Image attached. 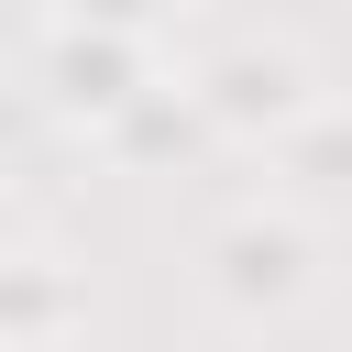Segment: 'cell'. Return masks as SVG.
<instances>
[{
	"mask_svg": "<svg viewBox=\"0 0 352 352\" xmlns=\"http://www.w3.org/2000/svg\"><path fill=\"white\" fill-rule=\"evenodd\" d=\"M187 88V110H198V132H220V143H286L308 110H319V66L297 55V44H275V33H242V44H220L198 77H176Z\"/></svg>",
	"mask_w": 352,
	"mask_h": 352,
	"instance_id": "cell-1",
	"label": "cell"
},
{
	"mask_svg": "<svg viewBox=\"0 0 352 352\" xmlns=\"http://www.w3.org/2000/svg\"><path fill=\"white\" fill-rule=\"evenodd\" d=\"M308 286H319V242L297 209H231L209 231V297L231 319H286L308 308Z\"/></svg>",
	"mask_w": 352,
	"mask_h": 352,
	"instance_id": "cell-2",
	"label": "cell"
},
{
	"mask_svg": "<svg viewBox=\"0 0 352 352\" xmlns=\"http://www.w3.org/2000/svg\"><path fill=\"white\" fill-rule=\"evenodd\" d=\"M143 88H165V66H154L143 33H88V22H55V33H44V99H55L66 121L110 132Z\"/></svg>",
	"mask_w": 352,
	"mask_h": 352,
	"instance_id": "cell-3",
	"label": "cell"
},
{
	"mask_svg": "<svg viewBox=\"0 0 352 352\" xmlns=\"http://www.w3.org/2000/svg\"><path fill=\"white\" fill-rule=\"evenodd\" d=\"M275 154V209H297V220H352V99H319L286 143H264Z\"/></svg>",
	"mask_w": 352,
	"mask_h": 352,
	"instance_id": "cell-4",
	"label": "cell"
},
{
	"mask_svg": "<svg viewBox=\"0 0 352 352\" xmlns=\"http://www.w3.org/2000/svg\"><path fill=\"white\" fill-rule=\"evenodd\" d=\"M55 330H77V286H66V264L0 242V341H55Z\"/></svg>",
	"mask_w": 352,
	"mask_h": 352,
	"instance_id": "cell-5",
	"label": "cell"
},
{
	"mask_svg": "<svg viewBox=\"0 0 352 352\" xmlns=\"http://www.w3.org/2000/svg\"><path fill=\"white\" fill-rule=\"evenodd\" d=\"M99 143H110L121 165H143V176H154V165H176V154H198L209 132H198V110H187V88L165 77V88H143V99H132V110H121V121H110Z\"/></svg>",
	"mask_w": 352,
	"mask_h": 352,
	"instance_id": "cell-6",
	"label": "cell"
},
{
	"mask_svg": "<svg viewBox=\"0 0 352 352\" xmlns=\"http://www.w3.org/2000/svg\"><path fill=\"white\" fill-rule=\"evenodd\" d=\"M154 11H165V0H66L55 22H88V33H154Z\"/></svg>",
	"mask_w": 352,
	"mask_h": 352,
	"instance_id": "cell-7",
	"label": "cell"
},
{
	"mask_svg": "<svg viewBox=\"0 0 352 352\" xmlns=\"http://www.w3.org/2000/svg\"><path fill=\"white\" fill-rule=\"evenodd\" d=\"M0 352H77V330H55V341H0Z\"/></svg>",
	"mask_w": 352,
	"mask_h": 352,
	"instance_id": "cell-8",
	"label": "cell"
}]
</instances>
